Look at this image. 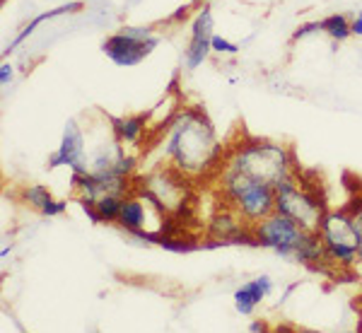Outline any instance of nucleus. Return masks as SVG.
<instances>
[{
  "mask_svg": "<svg viewBox=\"0 0 362 333\" xmlns=\"http://www.w3.org/2000/svg\"><path fill=\"white\" fill-rule=\"evenodd\" d=\"M227 145L218 138L201 104H184L162 131V157L191 181L215 179L225 165Z\"/></svg>",
  "mask_w": 362,
  "mask_h": 333,
  "instance_id": "f257e3e1",
  "label": "nucleus"
},
{
  "mask_svg": "<svg viewBox=\"0 0 362 333\" xmlns=\"http://www.w3.org/2000/svg\"><path fill=\"white\" fill-rule=\"evenodd\" d=\"M237 172H244L254 179L268 181L278 189L280 184L297 177V157L293 148L276 140L264 138H244L230 145L225 155V165Z\"/></svg>",
  "mask_w": 362,
  "mask_h": 333,
  "instance_id": "f03ea898",
  "label": "nucleus"
},
{
  "mask_svg": "<svg viewBox=\"0 0 362 333\" xmlns=\"http://www.w3.org/2000/svg\"><path fill=\"white\" fill-rule=\"evenodd\" d=\"M254 235L259 247L268 249L283 259L300 261L309 268H321L324 264V247L317 232H307L293 218L273 210L268 218L254 225Z\"/></svg>",
  "mask_w": 362,
  "mask_h": 333,
  "instance_id": "7ed1b4c3",
  "label": "nucleus"
},
{
  "mask_svg": "<svg viewBox=\"0 0 362 333\" xmlns=\"http://www.w3.org/2000/svg\"><path fill=\"white\" fill-rule=\"evenodd\" d=\"M223 206L232 208L247 225H256L276 210V186L237 169L223 167L215 177Z\"/></svg>",
  "mask_w": 362,
  "mask_h": 333,
  "instance_id": "20e7f679",
  "label": "nucleus"
},
{
  "mask_svg": "<svg viewBox=\"0 0 362 333\" xmlns=\"http://www.w3.org/2000/svg\"><path fill=\"white\" fill-rule=\"evenodd\" d=\"M317 235L324 247V264L336 271H353L360 264V237L350 208H329Z\"/></svg>",
  "mask_w": 362,
  "mask_h": 333,
  "instance_id": "39448f33",
  "label": "nucleus"
},
{
  "mask_svg": "<svg viewBox=\"0 0 362 333\" xmlns=\"http://www.w3.org/2000/svg\"><path fill=\"white\" fill-rule=\"evenodd\" d=\"M276 210L293 218L307 232H317L329 206H326L324 196L319 194V186L309 184L297 172V177L276 189Z\"/></svg>",
  "mask_w": 362,
  "mask_h": 333,
  "instance_id": "423d86ee",
  "label": "nucleus"
},
{
  "mask_svg": "<svg viewBox=\"0 0 362 333\" xmlns=\"http://www.w3.org/2000/svg\"><path fill=\"white\" fill-rule=\"evenodd\" d=\"M213 37H215L213 8L208 3H203L196 10L194 20H191V37L184 49V58H181L186 70H196L208 61L210 54H213Z\"/></svg>",
  "mask_w": 362,
  "mask_h": 333,
  "instance_id": "0eeeda50",
  "label": "nucleus"
},
{
  "mask_svg": "<svg viewBox=\"0 0 362 333\" xmlns=\"http://www.w3.org/2000/svg\"><path fill=\"white\" fill-rule=\"evenodd\" d=\"M46 167L49 169L68 167L70 174L90 172V169H87V136H85L83 126H80L75 119H70L68 124L63 126L61 145H58L56 153L49 155Z\"/></svg>",
  "mask_w": 362,
  "mask_h": 333,
  "instance_id": "6e6552de",
  "label": "nucleus"
},
{
  "mask_svg": "<svg viewBox=\"0 0 362 333\" xmlns=\"http://www.w3.org/2000/svg\"><path fill=\"white\" fill-rule=\"evenodd\" d=\"M160 42H162L160 34L145 39V42H138V39L126 37V34H121L119 29H116L114 34H109L102 42V54L119 68H136L153 54L157 46H160Z\"/></svg>",
  "mask_w": 362,
  "mask_h": 333,
  "instance_id": "1a4fd4ad",
  "label": "nucleus"
},
{
  "mask_svg": "<svg viewBox=\"0 0 362 333\" xmlns=\"http://www.w3.org/2000/svg\"><path fill=\"white\" fill-rule=\"evenodd\" d=\"M150 215H167V213H162L160 208H155L148 198H143L136 189H133L131 194L124 198V206H121V215H119V222H116V225H119L126 235L136 237L140 232H153L148 227Z\"/></svg>",
  "mask_w": 362,
  "mask_h": 333,
  "instance_id": "9d476101",
  "label": "nucleus"
},
{
  "mask_svg": "<svg viewBox=\"0 0 362 333\" xmlns=\"http://www.w3.org/2000/svg\"><path fill=\"white\" fill-rule=\"evenodd\" d=\"M247 227L239 215L232 208L223 206V210H218L215 215H210V220L206 222V242L203 249H218V247H230L235 244V237Z\"/></svg>",
  "mask_w": 362,
  "mask_h": 333,
  "instance_id": "9b49d317",
  "label": "nucleus"
},
{
  "mask_svg": "<svg viewBox=\"0 0 362 333\" xmlns=\"http://www.w3.org/2000/svg\"><path fill=\"white\" fill-rule=\"evenodd\" d=\"M85 8V3L83 0H70V3H63V5H58V8H51V10H44V13H39V15H34L32 20L27 22L25 27L20 29V32L15 34V39L13 42H8L5 44V49H3V56L8 58L13 51L20 49L22 44L27 42L29 37H32L34 32L39 29V25H44V22H49V20H56V17H63V15H75V13H80V10Z\"/></svg>",
  "mask_w": 362,
  "mask_h": 333,
  "instance_id": "f8f14e48",
  "label": "nucleus"
},
{
  "mask_svg": "<svg viewBox=\"0 0 362 333\" xmlns=\"http://www.w3.org/2000/svg\"><path fill=\"white\" fill-rule=\"evenodd\" d=\"M271 292H273V280L268 276H259V278L249 280V283L237 288L235 295H232L235 297V309L242 317H251V314L256 312V307H259Z\"/></svg>",
  "mask_w": 362,
  "mask_h": 333,
  "instance_id": "ddd939ff",
  "label": "nucleus"
},
{
  "mask_svg": "<svg viewBox=\"0 0 362 333\" xmlns=\"http://www.w3.org/2000/svg\"><path fill=\"white\" fill-rule=\"evenodd\" d=\"M114 128V136L119 138L121 145L126 148H133V145H140L148 133L150 124V114H126V116H109Z\"/></svg>",
  "mask_w": 362,
  "mask_h": 333,
  "instance_id": "4468645a",
  "label": "nucleus"
},
{
  "mask_svg": "<svg viewBox=\"0 0 362 333\" xmlns=\"http://www.w3.org/2000/svg\"><path fill=\"white\" fill-rule=\"evenodd\" d=\"M321 32L331 39L334 44H343L353 37V29H350V17L343 13H334L321 20Z\"/></svg>",
  "mask_w": 362,
  "mask_h": 333,
  "instance_id": "2eb2a0df",
  "label": "nucleus"
},
{
  "mask_svg": "<svg viewBox=\"0 0 362 333\" xmlns=\"http://www.w3.org/2000/svg\"><path fill=\"white\" fill-rule=\"evenodd\" d=\"M157 247H162L165 251H172V254H191V251H198L203 249V242H198L196 237L186 235H172V237H157Z\"/></svg>",
  "mask_w": 362,
  "mask_h": 333,
  "instance_id": "dca6fc26",
  "label": "nucleus"
},
{
  "mask_svg": "<svg viewBox=\"0 0 362 333\" xmlns=\"http://www.w3.org/2000/svg\"><path fill=\"white\" fill-rule=\"evenodd\" d=\"M20 201L25 203L27 208H32V210H37V213H42V210L49 206L51 201H54V194L49 191V186L32 184V186H25V189L20 191Z\"/></svg>",
  "mask_w": 362,
  "mask_h": 333,
  "instance_id": "f3484780",
  "label": "nucleus"
},
{
  "mask_svg": "<svg viewBox=\"0 0 362 333\" xmlns=\"http://www.w3.org/2000/svg\"><path fill=\"white\" fill-rule=\"evenodd\" d=\"M124 198L126 196H102V198H95V206H97V213L102 218V225H116L119 222V215H121V206H124Z\"/></svg>",
  "mask_w": 362,
  "mask_h": 333,
  "instance_id": "a211bd4d",
  "label": "nucleus"
},
{
  "mask_svg": "<svg viewBox=\"0 0 362 333\" xmlns=\"http://www.w3.org/2000/svg\"><path fill=\"white\" fill-rule=\"evenodd\" d=\"M119 32L131 39H138V42H145V39L155 37V27H150V25H124V27H119Z\"/></svg>",
  "mask_w": 362,
  "mask_h": 333,
  "instance_id": "6ab92c4d",
  "label": "nucleus"
},
{
  "mask_svg": "<svg viewBox=\"0 0 362 333\" xmlns=\"http://www.w3.org/2000/svg\"><path fill=\"white\" fill-rule=\"evenodd\" d=\"M213 54L237 56L239 54V44L230 42V39H225V37H220V34H215V37H213Z\"/></svg>",
  "mask_w": 362,
  "mask_h": 333,
  "instance_id": "aec40b11",
  "label": "nucleus"
},
{
  "mask_svg": "<svg viewBox=\"0 0 362 333\" xmlns=\"http://www.w3.org/2000/svg\"><path fill=\"white\" fill-rule=\"evenodd\" d=\"M75 201H78V206L83 208V213L87 215V220H90L92 225H102V218H99L97 206H95V198H90V196H75Z\"/></svg>",
  "mask_w": 362,
  "mask_h": 333,
  "instance_id": "412c9836",
  "label": "nucleus"
},
{
  "mask_svg": "<svg viewBox=\"0 0 362 333\" xmlns=\"http://www.w3.org/2000/svg\"><path fill=\"white\" fill-rule=\"evenodd\" d=\"M350 213L355 218V227H358V237H360V264H362V196L353 198V203H348Z\"/></svg>",
  "mask_w": 362,
  "mask_h": 333,
  "instance_id": "4be33fe9",
  "label": "nucleus"
},
{
  "mask_svg": "<svg viewBox=\"0 0 362 333\" xmlns=\"http://www.w3.org/2000/svg\"><path fill=\"white\" fill-rule=\"evenodd\" d=\"M66 210H68V201H58V198H54V201H51L39 215H42V218H58V215H63Z\"/></svg>",
  "mask_w": 362,
  "mask_h": 333,
  "instance_id": "5701e85b",
  "label": "nucleus"
},
{
  "mask_svg": "<svg viewBox=\"0 0 362 333\" xmlns=\"http://www.w3.org/2000/svg\"><path fill=\"white\" fill-rule=\"evenodd\" d=\"M319 32H321V20H317V22H307V25L297 27L295 32H293V42H300V39L309 37V34H319Z\"/></svg>",
  "mask_w": 362,
  "mask_h": 333,
  "instance_id": "b1692460",
  "label": "nucleus"
},
{
  "mask_svg": "<svg viewBox=\"0 0 362 333\" xmlns=\"http://www.w3.org/2000/svg\"><path fill=\"white\" fill-rule=\"evenodd\" d=\"M191 10H194V3H186L181 5V8H177V13L169 15V25H181V22H186L191 17Z\"/></svg>",
  "mask_w": 362,
  "mask_h": 333,
  "instance_id": "393cba45",
  "label": "nucleus"
},
{
  "mask_svg": "<svg viewBox=\"0 0 362 333\" xmlns=\"http://www.w3.org/2000/svg\"><path fill=\"white\" fill-rule=\"evenodd\" d=\"M13 80H15V66L5 61L3 66H0V85L10 87V85H13Z\"/></svg>",
  "mask_w": 362,
  "mask_h": 333,
  "instance_id": "a878e982",
  "label": "nucleus"
},
{
  "mask_svg": "<svg viewBox=\"0 0 362 333\" xmlns=\"http://www.w3.org/2000/svg\"><path fill=\"white\" fill-rule=\"evenodd\" d=\"M350 29H353V37H362V10L350 17Z\"/></svg>",
  "mask_w": 362,
  "mask_h": 333,
  "instance_id": "bb28decb",
  "label": "nucleus"
},
{
  "mask_svg": "<svg viewBox=\"0 0 362 333\" xmlns=\"http://www.w3.org/2000/svg\"><path fill=\"white\" fill-rule=\"evenodd\" d=\"M249 331L264 333V331H268V324H266V321H261V319H256V321H251V324H249Z\"/></svg>",
  "mask_w": 362,
  "mask_h": 333,
  "instance_id": "cd10ccee",
  "label": "nucleus"
},
{
  "mask_svg": "<svg viewBox=\"0 0 362 333\" xmlns=\"http://www.w3.org/2000/svg\"><path fill=\"white\" fill-rule=\"evenodd\" d=\"M10 251H13V247H3V251H0V259H5V256H8Z\"/></svg>",
  "mask_w": 362,
  "mask_h": 333,
  "instance_id": "c85d7f7f",
  "label": "nucleus"
}]
</instances>
